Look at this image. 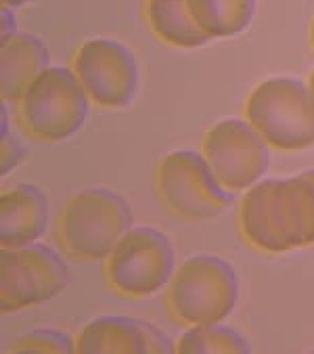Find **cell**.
I'll return each instance as SVG.
<instances>
[{"label":"cell","mask_w":314,"mask_h":354,"mask_svg":"<svg viewBox=\"0 0 314 354\" xmlns=\"http://www.w3.org/2000/svg\"><path fill=\"white\" fill-rule=\"evenodd\" d=\"M241 233L268 254L314 245V168L289 178H262L239 207Z\"/></svg>","instance_id":"1"},{"label":"cell","mask_w":314,"mask_h":354,"mask_svg":"<svg viewBox=\"0 0 314 354\" xmlns=\"http://www.w3.org/2000/svg\"><path fill=\"white\" fill-rule=\"evenodd\" d=\"M132 229L128 201L105 187H91L67 199L59 216L61 248L77 260H105Z\"/></svg>","instance_id":"2"},{"label":"cell","mask_w":314,"mask_h":354,"mask_svg":"<svg viewBox=\"0 0 314 354\" xmlns=\"http://www.w3.org/2000/svg\"><path fill=\"white\" fill-rule=\"evenodd\" d=\"M239 300V279L224 258L199 254L187 258L168 283L170 313L187 327L222 323Z\"/></svg>","instance_id":"3"},{"label":"cell","mask_w":314,"mask_h":354,"mask_svg":"<svg viewBox=\"0 0 314 354\" xmlns=\"http://www.w3.org/2000/svg\"><path fill=\"white\" fill-rule=\"evenodd\" d=\"M246 120L277 151H306L314 147V109L308 84L291 76L260 82L246 103Z\"/></svg>","instance_id":"4"},{"label":"cell","mask_w":314,"mask_h":354,"mask_svg":"<svg viewBox=\"0 0 314 354\" xmlns=\"http://www.w3.org/2000/svg\"><path fill=\"white\" fill-rule=\"evenodd\" d=\"M91 97L71 67L50 65L19 101L24 128L46 143H61L80 132L89 118Z\"/></svg>","instance_id":"5"},{"label":"cell","mask_w":314,"mask_h":354,"mask_svg":"<svg viewBox=\"0 0 314 354\" xmlns=\"http://www.w3.org/2000/svg\"><path fill=\"white\" fill-rule=\"evenodd\" d=\"M174 270V248L155 227H132L105 258L107 283L126 298H149L168 288Z\"/></svg>","instance_id":"6"},{"label":"cell","mask_w":314,"mask_h":354,"mask_svg":"<svg viewBox=\"0 0 314 354\" xmlns=\"http://www.w3.org/2000/svg\"><path fill=\"white\" fill-rule=\"evenodd\" d=\"M69 286V270L50 245L28 243L0 250V313L13 315L57 298Z\"/></svg>","instance_id":"7"},{"label":"cell","mask_w":314,"mask_h":354,"mask_svg":"<svg viewBox=\"0 0 314 354\" xmlns=\"http://www.w3.org/2000/svg\"><path fill=\"white\" fill-rule=\"evenodd\" d=\"M157 191L172 214L185 221L220 216L232 197L214 176L201 151L178 149L168 153L157 168Z\"/></svg>","instance_id":"8"},{"label":"cell","mask_w":314,"mask_h":354,"mask_svg":"<svg viewBox=\"0 0 314 354\" xmlns=\"http://www.w3.org/2000/svg\"><path fill=\"white\" fill-rule=\"evenodd\" d=\"M201 153L226 191H248L264 178L270 166V145L243 118H226L214 124Z\"/></svg>","instance_id":"9"},{"label":"cell","mask_w":314,"mask_h":354,"mask_svg":"<svg viewBox=\"0 0 314 354\" xmlns=\"http://www.w3.org/2000/svg\"><path fill=\"white\" fill-rule=\"evenodd\" d=\"M73 72L99 107H128L138 88V65L132 50L109 38H93L75 50Z\"/></svg>","instance_id":"10"},{"label":"cell","mask_w":314,"mask_h":354,"mask_svg":"<svg viewBox=\"0 0 314 354\" xmlns=\"http://www.w3.org/2000/svg\"><path fill=\"white\" fill-rule=\"evenodd\" d=\"M48 227L46 195L28 183L0 195V245L21 248L36 243Z\"/></svg>","instance_id":"11"},{"label":"cell","mask_w":314,"mask_h":354,"mask_svg":"<svg viewBox=\"0 0 314 354\" xmlns=\"http://www.w3.org/2000/svg\"><path fill=\"white\" fill-rule=\"evenodd\" d=\"M50 67L44 42L32 34L17 32L0 42V97L5 103H19L34 80Z\"/></svg>","instance_id":"12"},{"label":"cell","mask_w":314,"mask_h":354,"mask_svg":"<svg viewBox=\"0 0 314 354\" xmlns=\"http://www.w3.org/2000/svg\"><path fill=\"white\" fill-rule=\"evenodd\" d=\"M75 352L82 354H105L147 352V339L140 319L107 315L93 319L75 337Z\"/></svg>","instance_id":"13"},{"label":"cell","mask_w":314,"mask_h":354,"mask_svg":"<svg viewBox=\"0 0 314 354\" xmlns=\"http://www.w3.org/2000/svg\"><path fill=\"white\" fill-rule=\"evenodd\" d=\"M145 17L151 32L174 48H197L212 40L195 21L189 0H147Z\"/></svg>","instance_id":"14"},{"label":"cell","mask_w":314,"mask_h":354,"mask_svg":"<svg viewBox=\"0 0 314 354\" xmlns=\"http://www.w3.org/2000/svg\"><path fill=\"white\" fill-rule=\"evenodd\" d=\"M199 28L214 38L243 34L256 13V0H189Z\"/></svg>","instance_id":"15"},{"label":"cell","mask_w":314,"mask_h":354,"mask_svg":"<svg viewBox=\"0 0 314 354\" xmlns=\"http://www.w3.org/2000/svg\"><path fill=\"white\" fill-rule=\"evenodd\" d=\"M176 352L183 354H205V352H228V354H250L252 344L243 333L222 323L189 327L176 342Z\"/></svg>","instance_id":"16"},{"label":"cell","mask_w":314,"mask_h":354,"mask_svg":"<svg viewBox=\"0 0 314 354\" xmlns=\"http://www.w3.org/2000/svg\"><path fill=\"white\" fill-rule=\"evenodd\" d=\"M9 352H75V339L53 327H38L21 333L11 346Z\"/></svg>","instance_id":"17"},{"label":"cell","mask_w":314,"mask_h":354,"mask_svg":"<svg viewBox=\"0 0 314 354\" xmlns=\"http://www.w3.org/2000/svg\"><path fill=\"white\" fill-rule=\"evenodd\" d=\"M24 158H26L24 145L9 130L3 132V136H0V174L7 176L9 172H13Z\"/></svg>","instance_id":"18"},{"label":"cell","mask_w":314,"mask_h":354,"mask_svg":"<svg viewBox=\"0 0 314 354\" xmlns=\"http://www.w3.org/2000/svg\"><path fill=\"white\" fill-rule=\"evenodd\" d=\"M142 329H145V339H147V354H155V352L168 354L176 350V344H172L170 337L162 329H157L155 325L147 321H142Z\"/></svg>","instance_id":"19"},{"label":"cell","mask_w":314,"mask_h":354,"mask_svg":"<svg viewBox=\"0 0 314 354\" xmlns=\"http://www.w3.org/2000/svg\"><path fill=\"white\" fill-rule=\"evenodd\" d=\"M0 15H3V36H0V40H7V38H11V36H15V34H17L15 17H13V9L3 7V11H0Z\"/></svg>","instance_id":"20"},{"label":"cell","mask_w":314,"mask_h":354,"mask_svg":"<svg viewBox=\"0 0 314 354\" xmlns=\"http://www.w3.org/2000/svg\"><path fill=\"white\" fill-rule=\"evenodd\" d=\"M34 0H3V7H9V9H17V7H24V5H30Z\"/></svg>","instance_id":"21"},{"label":"cell","mask_w":314,"mask_h":354,"mask_svg":"<svg viewBox=\"0 0 314 354\" xmlns=\"http://www.w3.org/2000/svg\"><path fill=\"white\" fill-rule=\"evenodd\" d=\"M308 97H310V105H312V109H314V72L310 74V78H308Z\"/></svg>","instance_id":"22"},{"label":"cell","mask_w":314,"mask_h":354,"mask_svg":"<svg viewBox=\"0 0 314 354\" xmlns=\"http://www.w3.org/2000/svg\"><path fill=\"white\" fill-rule=\"evenodd\" d=\"M310 40H312V48H314V19H312V28H310Z\"/></svg>","instance_id":"23"}]
</instances>
